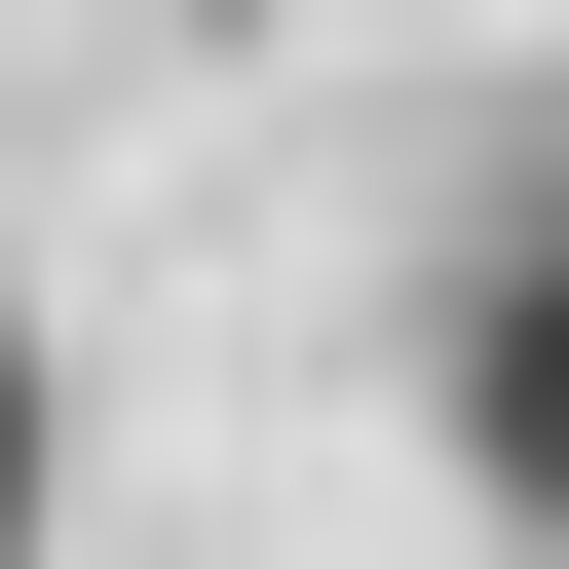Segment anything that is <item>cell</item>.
I'll use <instances>...</instances> for the list:
<instances>
[{"label":"cell","instance_id":"7a4b0ae2","mask_svg":"<svg viewBox=\"0 0 569 569\" xmlns=\"http://www.w3.org/2000/svg\"><path fill=\"white\" fill-rule=\"evenodd\" d=\"M0 569H39V342H0Z\"/></svg>","mask_w":569,"mask_h":569},{"label":"cell","instance_id":"6da1fadb","mask_svg":"<svg viewBox=\"0 0 569 569\" xmlns=\"http://www.w3.org/2000/svg\"><path fill=\"white\" fill-rule=\"evenodd\" d=\"M456 456H493V531H569V190L456 266Z\"/></svg>","mask_w":569,"mask_h":569}]
</instances>
